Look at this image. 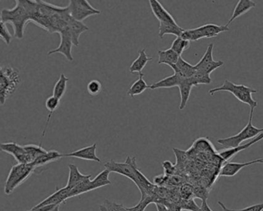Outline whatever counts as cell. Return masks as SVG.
Segmentation results:
<instances>
[{
  "mask_svg": "<svg viewBox=\"0 0 263 211\" xmlns=\"http://www.w3.org/2000/svg\"><path fill=\"white\" fill-rule=\"evenodd\" d=\"M32 1L16 0L12 9H4L1 12V21L10 23L13 27L14 37L22 40L26 24L31 21Z\"/></svg>",
  "mask_w": 263,
  "mask_h": 211,
  "instance_id": "1",
  "label": "cell"
},
{
  "mask_svg": "<svg viewBox=\"0 0 263 211\" xmlns=\"http://www.w3.org/2000/svg\"><path fill=\"white\" fill-rule=\"evenodd\" d=\"M227 92L232 94L239 102L250 106L251 111H254V109L258 106L257 101L253 98V94L257 93V91L246 85H236L229 80H225L222 86L211 89L208 93L210 96H213L216 92Z\"/></svg>",
  "mask_w": 263,
  "mask_h": 211,
  "instance_id": "2",
  "label": "cell"
},
{
  "mask_svg": "<svg viewBox=\"0 0 263 211\" xmlns=\"http://www.w3.org/2000/svg\"><path fill=\"white\" fill-rule=\"evenodd\" d=\"M0 71V104L3 106L20 85L21 78L19 71L9 65L1 67Z\"/></svg>",
  "mask_w": 263,
  "mask_h": 211,
  "instance_id": "3",
  "label": "cell"
},
{
  "mask_svg": "<svg viewBox=\"0 0 263 211\" xmlns=\"http://www.w3.org/2000/svg\"><path fill=\"white\" fill-rule=\"evenodd\" d=\"M253 112L254 111L250 110L249 122L239 133L233 135V136L218 139L217 142L225 147V149H231V148L237 147L239 145H241L242 142H245L248 139H255L260 134L263 133V128H257L253 125Z\"/></svg>",
  "mask_w": 263,
  "mask_h": 211,
  "instance_id": "4",
  "label": "cell"
},
{
  "mask_svg": "<svg viewBox=\"0 0 263 211\" xmlns=\"http://www.w3.org/2000/svg\"><path fill=\"white\" fill-rule=\"evenodd\" d=\"M36 170L32 163L30 164L15 165L11 168L5 181V194L10 195L18 187L23 184Z\"/></svg>",
  "mask_w": 263,
  "mask_h": 211,
  "instance_id": "5",
  "label": "cell"
},
{
  "mask_svg": "<svg viewBox=\"0 0 263 211\" xmlns=\"http://www.w3.org/2000/svg\"><path fill=\"white\" fill-rule=\"evenodd\" d=\"M230 30L229 26H223V25H216L213 23H208L203 25L198 28L184 30L182 34L181 35V38L188 41H198L203 38H212L215 37L220 33L227 32Z\"/></svg>",
  "mask_w": 263,
  "mask_h": 211,
  "instance_id": "6",
  "label": "cell"
},
{
  "mask_svg": "<svg viewBox=\"0 0 263 211\" xmlns=\"http://www.w3.org/2000/svg\"><path fill=\"white\" fill-rule=\"evenodd\" d=\"M104 167L110 173H118L120 175L127 177L132 180L137 187L139 186L137 176V170L138 168L137 166L136 158L127 156L124 163H117L111 159L105 163Z\"/></svg>",
  "mask_w": 263,
  "mask_h": 211,
  "instance_id": "7",
  "label": "cell"
},
{
  "mask_svg": "<svg viewBox=\"0 0 263 211\" xmlns=\"http://www.w3.org/2000/svg\"><path fill=\"white\" fill-rule=\"evenodd\" d=\"M67 8L71 17L80 22H83L89 16L101 13L100 10L93 8L87 0H71Z\"/></svg>",
  "mask_w": 263,
  "mask_h": 211,
  "instance_id": "8",
  "label": "cell"
},
{
  "mask_svg": "<svg viewBox=\"0 0 263 211\" xmlns=\"http://www.w3.org/2000/svg\"><path fill=\"white\" fill-rule=\"evenodd\" d=\"M213 43H210L201 59L194 65L196 71L210 75L214 71L223 65V61H216L213 59Z\"/></svg>",
  "mask_w": 263,
  "mask_h": 211,
  "instance_id": "9",
  "label": "cell"
},
{
  "mask_svg": "<svg viewBox=\"0 0 263 211\" xmlns=\"http://www.w3.org/2000/svg\"><path fill=\"white\" fill-rule=\"evenodd\" d=\"M61 36V43L57 48L49 51L47 55H52L54 54H61L66 57L67 61H74V57L72 54V47L74 46L73 43L72 36L69 30V26L66 30L59 33Z\"/></svg>",
  "mask_w": 263,
  "mask_h": 211,
  "instance_id": "10",
  "label": "cell"
},
{
  "mask_svg": "<svg viewBox=\"0 0 263 211\" xmlns=\"http://www.w3.org/2000/svg\"><path fill=\"white\" fill-rule=\"evenodd\" d=\"M0 148L2 152L13 156L19 164H30L33 160L29 155L26 153L24 147L16 142H6L1 143Z\"/></svg>",
  "mask_w": 263,
  "mask_h": 211,
  "instance_id": "11",
  "label": "cell"
},
{
  "mask_svg": "<svg viewBox=\"0 0 263 211\" xmlns=\"http://www.w3.org/2000/svg\"><path fill=\"white\" fill-rule=\"evenodd\" d=\"M150 6L154 16L159 21V23L164 24H175L176 21L172 14L165 9L158 0H149Z\"/></svg>",
  "mask_w": 263,
  "mask_h": 211,
  "instance_id": "12",
  "label": "cell"
},
{
  "mask_svg": "<svg viewBox=\"0 0 263 211\" xmlns=\"http://www.w3.org/2000/svg\"><path fill=\"white\" fill-rule=\"evenodd\" d=\"M258 163H263V158L255 159L250 162H246V163H227L222 166L219 176L227 177H234L245 167L258 164Z\"/></svg>",
  "mask_w": 263,
  "mask_h": 211,
  "instance_id": "13",
  "label": "cell"
},
{
  "mask_svg": "<svg viewBox=\"0 0 263 211\" xmlns=\"http://www.w3.org/2000/svg\"><path fill=\"white\" fill-rule=\"evenodd\" d=\"M71 194V189L66 186L63 188L57 189V191L50 195L48 198L43 200L36 207L48 206V205H61L64 204L67 199H69Z\"/></svg>",
  "mask_w": 263,
  "mask_h": 211,
  "instance_id": "14",
  "label": "cell"
},
{
  "mask_svg": "<svg viewBox=\"0 0 263 211\" xmlns=\"http://www.w3.org/2000/svg\"><path fill=\"white\" fill-rule=\"evenodd\" d=\"M96 143L89 145L88 147L82 148L78 150L74 151L67 154L64 155L67 157L77 158V159H84V160H89V161L101 163L100 158L96 156Z\"/></svg>",
  "mask_w": 263,
  "mask_h": 211,
  "instance_id": "15",
  "label": "cell"
},
{
  "mask_svg": "<svg viewBox=\"0 0 263 211\" xmlns=\"http://www.w3.org/2000/svg\"><path fill=\"white\" fill-rule=\"evenodd\" d=\"M263 133L260 134L258 136L256 137L253 140L250 141V142H248L246 144H243V145H239L236 148H231V149H225L223 151H221L219 152V156L223 159L225 161H228L229 159H232L233 156H236L239 152H242V151L246 150V149H249L251 147L252 145L254 144H257V142L263 140Z\"/></svg>",
  "mask_w": 263,
  "mask_h": 211,
  "instance_id": "16",
  "label": "cell"
},
{
  "mask_svg": "<svg viewBox=\"0 0 263 211\" xmlns=\"http://www.w3.org/2000/svg\"><path fill=\"white\" fill-rule=\"evenodd\" d=\"M184 79L185 78H183L177 73H174V75H172V76L163 78L159 82H155L152 85H150V89L155 90V89H171V88H174V87H178L184 81Z\"/></svg>",
  "mask_w": 263,
  "mask_h": 211,
  "instance_id": "17",
  "label": "cell"
},
{
  "mask_svg": "<svg viewBox=\"0 0 263 211\" xmlns=\"http://www.w3.org/2000/svg\"><path fill=\"white\" fill-rule=\"evenodd\" d=\"M256 6H257V3L252 0H240L236 4L234 11L232 12V16L229 19L226 26H229L235 19H237L239 16H243Z\"/></svg>",
  "mask_w": 263,
  "mask_h": 211,
  "instance_id": "18",
  "label": "cell"
},
{
  "mask_svg": "<svg viewBox=\"0 0 263 211\" xmlns=\"http://www.w3.org/2000/svg\"><path fill=\"white\" fill-rule=\"evenodd\" d=\"M170 68L173 69L175 73H177L184 78H192L194 73L196 71L194 65H191L189 63H187L181 57L179 58L177 64L171 65Z\"/></svg>",
  "mask_w": 263,
  "mask_h": 211,
  "instance_id": "19",
  "label": "cell"
},
{
  "mask_svg": "<svg viewBox=\"0 0 263 211\" xmlns=\"http://www.w3.org/2000/svg\"><path fill=\"white\" fill-rule=\"evenodd\" d=\"M69 167V177L67 181V187L68 188L73 189L76 187L81 182L86 179L91 178V175H84L79 171L78 166L74 164L68 165Z\"/></svg>",
  "mask_w": 263,
  "mask_h": 211,
  "instance_id": "20",
  "label": "cell"
},
{
  "mask_svg": "<svg viewBox=\"0 0 263 211\" xmlns=\"http://www.w3.org/2000/svg\"><path fill=\"white\" fill-rule=\"evenodd\" d=\"M64 157V155L59 152L57 150L47 151L45 154L42 155L40 157L33 162L32 164L33 165L35 168H38L41 166H46L49 163H53V162L58 161L60 159Z\"/></svg>",
  "mask_w": 263,
  "mask_h": 211,
  "instance_id": "21",
  "label": "cell"
},
{
  "mask_svg": "<svg viewBox=\"0 0 263 211\" xmlns=\"http://www.w3.org/2000/svg\"><path fill=\"white\" fill-rule=\"evenodd\" d=\"M193 87H194V85L191 78H185L181 82V85H179V92H180V96H181V103L179 106L180 110H183L187 106Z\"/></svg>",
  "mask_w": 263,
  "mask_h": 211,
  "instance_id": "22",
  "label": "cell"
},
{
  "mask_svg": "<svg viewBox=\"0 0 263 211\" xmlns=\"http://www.w3.org/2000/svg\"><path fill=\"white\" fill-rule=\"evenodd\" d=\"M69 30L71 31V36H72L74 46L78 47L80 44V36L83 33L89 30V28L83 22H80V21L76 20V19L72 18L69 23Z\"/></svg>",
  "mask_w": 263,
  "mask_h": 211,
  "instance_id": "23",
  "label": "cell"
},
{
  "mask_svg": "<svg viewBox=\"0 0 263 211\" xmlns=\"http://www.w3.org/2000/svg\"><path fill=\"white\" fill-rule=\"evenodd\" d=\"M152 57L148 56L147 54L145 49L139 50V55L137 57L136 59L133 61L131 66H130V72L134 74V73H141L143 69L145 68L147 64L149 61H152Z\"/></svg>",
  "mask_w": 263,
  "mask_h": 211,
  "instance_id": "24",
  "label": "cell"
},
{
  "mask_svg": "<svg viewBox=\"0 0 263 211\" xmlns=\"http://www.w3.org/2000/svg\"><path fill=\"white\" fill-rule=\"evenodd\" d=\"M158 55H159L158 63L159 64H166L169 67L171 65L177 64L179 58H180V56L176 54L174 50L171 48L165 50H159Z\"/></svg>",
  "mask_w": 263,
  "mask_h": 211,
  "instance_id": "25",
  "label": "cell"
},
{
  "mask_svg": "<svg viewBox=\"0 0 263 211\" xmlns=\"http://www.w3.org/2000/svg\"><path fill=\"white\" fill-rule=\"evenodd\" d=\"M144 75H145L143 73H140L139 78L131 85L129 90L127 92V95L130 97L134 98L135 96H140L143 92H145V90L150 89L149 85H147L146 82L144 79Z\"/></svg>",
  "mask_w": 263,
  "mask_h": 211,
  "instance_id": "26",
  "label": "cell"
},
{
  "mask_svg": "<svg viewBox=\"0 0 263 211\" xmlns=\"http://www.w3.org/2000/svg\"><path fill=\"white\" fill-rule=\"evenodd\" d=\"M60 103H61V100L60 99H57V98L54 97V96H51V97H49L48 99L46 101V107H47V110L49 111L48 117H47V122H46V125H45L44 129H43V134H42L41 141H40V145H41L42 139H43L45 134L47 132V128H48L49 123H50V119H51L52 115L54 114V111L58 109L59 106H60Z\"/></svg>",
  "mask_w": 263,
  "mask_h": 211,
  "instance_id": "27",
  "label": "cell"
},
{
  "mask_svg": "<svg viewBox=\"0 0 263 211\" xmlns=\"http://www.w3.org/2000/svg\"><path fill=\"white\" fill-rule=\"evenodd\" d=\"M184 29L179 26L177 23L175 24H164L159 23V37L163 38L164 36L167 34L175 35V36H181L184 32Z\"/></svg>",
  "mask_w": 263,
  "mask_h": 211,
  "instance_id": "28",
  "label": "cell"
},
{
  "mask_svg": "<svg viewBox=\"0 0 263 211\" xmlns=\"http://www.w3.org/2000/svg\"><path fill=\"white\" fill-rule=\"evenodd\" d=\"M68 82H69V78H67L64 74H61L57 83L54 85L53 96L61 100L67 92Z\"/></svg>",
  "mask_w": 263,
  "mask_h": 211,
  "instance_id": "29",
  "label": "cell"
},
{
  "mask_svg": "<svg viewBox=\"0 0 263 211\" xmlns=\"http://www.w3.org/2000/svg\"><path fill=\"white\" fill-rule=\"evenodd\" d=\"M110 173V172L108 170L105 169L101 173H99L98 175L96 176L93 180H91L94 190L111 184V182L109 180Z\"/></svg>",
  "mask_w": 263,
  "mask_h": 211,
  "instance_id": "30",
  "label": "cell"
},
{
  "mask_svg": "<svg viewBox=\"0 0 263 211\" xmlns=\"http://www.w3.org/2000/svg\"><path fill=\"white\" fill-rule=\"evenodd\" d=\"M190 45H191V42L184 40V39L181 38V36H178L172 43L171 49H172L176 54L181 57V54L184 53V51L189 48Z\"/></svg>",
  "mask_w": 263,
  "mask_h": 211,
  "instance_id": "31",
  "label": "cell"
},
{
  "mask_svg": "<svg viewBox=\"0 0 263 211\" xmlns=\"http://www.w3.org/2000/svg\"><path fill=\"white\" fill-rule=\"evenodd\" d=\"M25 150H26V153L30 156L33 162L36 160L37 158L40 157L42 155L45 154L47 152L46 149H43L41 145H23Z\"/></svg>",
  "mask_w": 263,
  "mask_h": 211,
  "instance_id": "32",
  "label": "cell"
},
{
  "mask_svg": "<svg viewBox=\"0 0 263 211\" xmlns=\"http://www.w3.org/2000/svg\"><path fill=\"white\" fill-rule=\"evenodd\" d=\"M191 81L194 83V86H198L200 85H209L212 82V79L210 75H205L203 73L196 71L191 78Z\"/></svg>",
  "mask_w": 263,
  "mask_h": 211,
  "instance_id": "33",
  "label": "cell"
},
{
  "mask_svg": "<svg viewBox=\"0 0 263 211\" xmlns=\"http://www.w3.org/2000/svg\"><path fill=\"white\" fill-rule=\"evenodd\" d=\"M179 206L181 207L182 211H198L200 207L194 202V199L184 200L181 199L179 202Z\"/></svg>",
  "mask_w": 263,
  "mask_h": 211,
  "instance_id": "34",
  "label": "cell"
},
{
  "mask_svg": "<svg viewBox=\"0 0 263 211\" xmlns=\"http://www.w3.org/2000/svg\"><path fill=\"white\" fill-rule=\"evenodd\" d=\"M88 93L92 96H96L100 93L102 90V85L97 80H92L88 83L87 87Z\"/></svg>",
  "mask_w": 263,
  "mask_h": 211,
  "instance_id": "35",
  "label": "cell"
},
{
  "mask_svg": "<svg viewBox=\"0 0 263 211\" xmlns=\"http://www.w3.org/2000/svg\"><path fill=\"white\" fill-rule=\"evenodd\" d=\"M0 36L1 39L6 43V45H9L12 40V36L7 27L6 24L2 21H0Z\"/></svg>",
  "mask_w": 263,
  "mask_h": 211,
  "instance_id": "36",
  "label": "cell"
},
{
  "mask_svg": "<svg viewBox=\"0 0 263 211\" xmlns=\"http://www.w3.org/2000/svg\"><path fill=\"white\" fill-rule=\"evenodd\" d=\"M219 206L222 208L223 211H263V203H260L258 205H253V206L247 207V208H243V209H229L227 207H225L223 203L219 201L218 202Z\"/></svg>",
  "mask_w": 263,
  "mask_h": 211,
  "instance_id": "37",
  "label": "cell"
},
{
  "mask_svg": "<svg viewBox=\"0 0 263 211\" xmlns=\"http://www.w3.org/2000/svg\"><path fill=\"white\" fill-rule=\"evenodd\" d=\"M181 199L188 200L194 198V189L189 184H184L179 190Z\"/></svg>",
  "mask_w": 263,
  "mask_h": 211,
  "instance_id": "38",
  "label": "cell"
},
{
  "mask_svg": "<svg viewBox=\"0 0 263 211\" xmlns=\"http://www.w3.org/2000/svg\"><path fill=\"white\" fill-rule=\"evenodd\" d=\"M164 170H165V175L170 177L174 175L175 173V166L172 164L170 161H165L162 163Z\"/></svg>",
  "mask_w": 263,
  "mask_h": 211,
  "instance_id": "39",
  "label": "cell"
},
{
  "mask_svg": "<svg viewBox=\"0 0 263 211\" xmlns=\"http://www.w3.org/2000/svg\"><path fill=\"white\" fill-rule=\"evenodd\" d=\"M169 178V177L165 175L157 176L154 178V184L157 187H164L165 185H167Z\"/></svg>",
  "mask_w": 263,
  "mask_h": 211,
  "instance_id": "40",
  "label": "cell"
},
{
  "mask_svg": "<svg viewBox=\"0 0 263 211\" xmlns=\"http://www.w3.org/2000/svg\"><path fill=\"white\" fill-rule=\"evenodd\" d=\"M59 205H48L43 207H33L31 210H27L25 211H53Z\"/></svg>",
  "mask_w": 263,
  "mask_h": 211,
  "instance_id": "41",
  "label": "cell"
},
{
  "mask_svg": "<svg viewBox=\"0 0 263 211\" xmlns=\"http://www.w3.org/2000/svg\"><path fill=\"white\" fill-rule=\"evenodd\" d=\"M200 209H201V211H213L208 206V204H207V201H202V204L200 207Z\"/></svg>",
  "mask_w": 263,
  "mask_h": 211,
  "instance_id": "42",
  "label": "cell"
},
{
  "mask_svg": "<svg viewBox=\"0 0 263 211\" xmlns=\"http://www.w3.org/2000/svg\"><path fill=\"white\" fill-rule=\"evenodd\" d=\"M156 208L158 211H168L167 207L162 204H156Z\"/></svg>",
  "mask_w": 263,
  "mask_h": 211,
  "instance_id": "43",
  "label": "cell"
},
{
  "mask_svg": "<svg viewBox=\"0 0 263 211\" xmlns=\"http://www.w3.org/2000/svg\"><path fill=\"white\" fill-rule=\"evenodd\" d=\"M100 211H109L107 209V207L105 206L104 205H100Z\"/></svg>",
  "mask_w": 263,
  "mask_h": 211,
  "instance_id": "44",
  "label": "cell"
},
{
  "mask_svg": "<svg viewBox=\"0 0 263 211\" xmlns=\"http://www.w3.org/2000/svg\"><path fill=\"white\" fill-rule=\"evenodd\" d=\"M60 206H61V205L57 206V208H56L55 209H54L53 211H60Z\"/></svg>",
  "mask_w": 263,
  "mask_h": 211,
  "instance_id": "45",
  "label": "cell"
}]
</instances>
